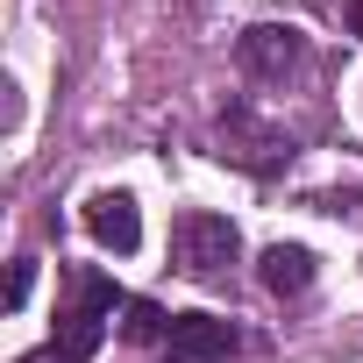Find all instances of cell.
Instances as JSON below:
<instances>
[{
	"label": "cell",
	"instance_id": "6da1fadb",
	"mask_svg": "<svg viewBox=\"0 0 363 363\" xmlns=\"http://www.w3.org/2000/svg\"><path fill=\"white\" fill-rule=\"evenodd\" d=\"M114 313H128L121 285H114V278H100V271H86V278L72 285V306L57 313V335H50V356H65V363H86V356H93V349L107 342Z\"/></svg>",
	"mask_w": 363,
	"mask_h": 363
},
{
	"label": "cell",
	"instance_id": "7a4b0ae2",
	"mask_svg": "<svg viewBox=\"0 0 363 363\" xmlns=\"http://www.w3.org/2000/svg\"><path fill=\"white\" fill-rule=\"evenodd\" d=\"M171 257H178V271H186V278L214 285V278L235 271L242 235H235L228 214H200V207H193V214H178V228H171Z\"/></svg>",
	"mask_w": 363,
	"mask_h": 363
},
{
	"label": "cell",
	"instance_id": "3957f363",
	"mask_svg": "<svg viewBox=\"0 0 363 363\" xmlns=\"http://www.w3.org/2000/svg\"><path fill=\"white\" fill-rule=\"evenodd\" d=\"M164 342H171L178 363H228L242 349V328L221 320V313H171V335Z\"/></svg>",
	"mask_w": 363,
	"mask_h": 363
},
{
	"label": "cell",
	"instance_id": "277c9868",
	"mask_svg": "<svg viewBox=\"0 0 363 363\" xmlns=\"http://www.w3.org/2000/svg\"><path fill=\"white\" fill-rule=\"evenodd\" d=\"M86 235H93L100 250H114V257H135V242H143L135 200H128V193H93V200H86Z\"/></svg>",
	"mask_w": 363,
	"mask_h": 363
},
{
	"label": "cell",
	"instance_id": "5b68a950",
	"mask_svg": "<svg viewBox=\"0 0 363 363\" xmlns=\"http://www.w3.org/2000/svg\"><path fill=\"white\" fill-rule=\"evenodd\" d=\"M221 135H228V157H235V164H250V171H278V164H292V143H285V135H271V128H257L242 107H235V114H221Z\"/></svg>",
	"mask_w": 363,
	"mask_h": 363
},
{
	"label": "cell",
	"instance_id": "8992f818",
	"mask_svg": "<svg viewBox=\"0 0 363 363\" xmlns=\"http://www.w3.org/2000/svg\"><path fill=\"white\" fill-rule=\"evenodd\" d=\"M299 57H306L299 29H278V22H264V29H250V36H242V65H250L257 79H285Z\"/></svg>",
	"mask_w": 363,
	"mask_h": 363
},
{
	"label": "cell",
	"instance_id": "52a82bcc",
	"mask_svg": "<svg viewBox=\"0 0 363 363\" xmlns=\"http://www.w3.org/2000/svg\"><path fill=\"white\" fill-rule=\"evenodd\" d=\"M257 264H264V285H271L278 299H299V292L313 285V250H299V242H271Z\"/></svg>",
	"mask_w": 363,
	"mask_h": 363
},
{
	"label": "cell",
	"instance_id": "ba28073f",
	"mask_svg": "<svg viewBox=\"0 0 363 363\" xmlns=\"http://www.w3.org/2000/svg\"><path fill=\"white\" fill-rule=\"evenodd\" d=\"M121 335H128V342H164V335H171V320H164V306H150V299H128V320H121Z\"/></svg>",
	"mask_w": 363,
	"mask_h": 363
},
{
	"label": "cell",
	"instance_id": "9c48e42d",
	"mask_svg": "<svg viewBox=\"0 0 363 363\" xmlns=\"http://www.w3.org/2000/svg\"><path fill=\"white\" fill-rule=\"evenodd\" d=\"M29 285H36V264L22 257V264H15V285H8V306H22V299H29Z\"/></svg>",
	"mask_w": 363,
	"mask_h": 363
},
{
	"label": "cell",
	"instance_id": "30bf717a",
	"mask_svg": "<svg viewBox=\"0 0 363 363\" xmlns=\"http://www.w3.org/2000/svg\"><path fill=\"white\" fill-rule=\"evenodd\" d=\"M349 29H356V36H363V0H349Z\"/></svg>",
	"mask_w": 363,
	"mask_h": 363
}]
</instances>
